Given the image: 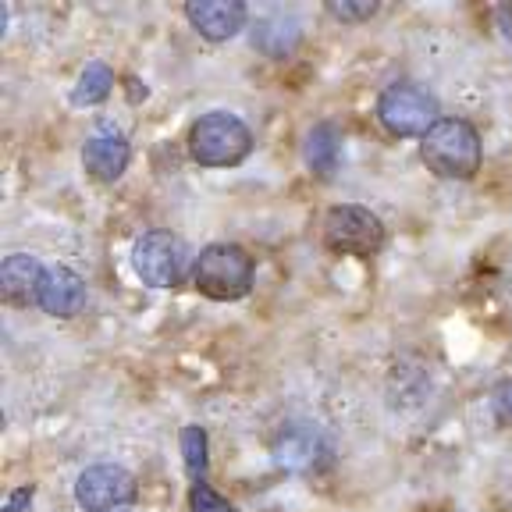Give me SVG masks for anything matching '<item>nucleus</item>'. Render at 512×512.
<instances>
[{
	"label": "nucleus",
	"mask_w": 512,
	"mask_h": 512,
	"mask_svg": "<svg viewBox=\"0 0 512 512\" xmlns=\"http://www.w3.org/2000/svg\"><path fill=\"white\" fill-rule=\"evenodd\" d=\"M420 157L438 178H473L480 171V136L463 118H441L420 139Z\"/></svg>",
	"instance_id": "f257e3e1"
},
{
	"label": "nucleus",
	"mask_w": 512,
	"mask_h": 512,
	"mask_svg": "<svg viewBox=\"0 0 512 512\" xmlns=\"http://www.w3.org/2000/svg\"><path fill=\"white\" fill-rule=\"evenodd\" d=\"M253 150V132L232 111H210L189 128V157L203 168H232Z\"/></svg>",
	"instance_id": "f03ea898"
},
{
	"label": "nucleus",
	"mask_w": 512,
	"mask_h": 512,
	"mask_svg": "<svg viewBox=\"0 0 512 512\" xmlns=\"http://www.w3.org/2000/svg\"><path fill=\"white\" fill-rule=\"evenodd\" d=\"M192 281L207 299L217 303H235L253 288V256L232 242H214L196 256Z\"/></svg>",
	"instance_id": "7ed1b4c3"
},
{
	"label": "nucleus",
	"mask_w": 512,
	"mask_h": 512,
	"mask_svg": "<svg viewBox=\"0 0 512 512\" xmlns=\"http://www.w3.org/2000/svg\"><path fill=\"white\" fill-rule=\"evenodd\" d=\"M271 456L285 473L310 477V473H320L331 466V459H335V441H331V434L324 431L317 420H285V424L274 431Z\"/></svg>",
	"instance_id": "20e7f679"
},
{
	"label": "nucleus",
	"mask_w": 512,
	"mask_h": 512,
	"mask_svg": "<svg viewBox=\"0 0 512 512\" xmlns=\"http://www.w3.org/2000/svg\"><path fill=\"white\" fill-rule=\"evenodd\" d=\"M377 121L392 136H420L424 139L438 125V100L416 82H392L377 96Z\"/></svg>",
	"instance_id": "39448f33"
},
{
	"label": "nucleus",
	"mask_w": 512,
	"mask_h": 512,
	"mask_svg": "<svg viewBox=\"0 0 512 512\" xmlns=\"http://www.w3.org/2000/svg\"><path fill=\"white\" fill-rule=\"evenodd\" d=\"M324 246L338 256H374L384 246V224L356 203H338L324 214Z\"/></svg>",
	"instance_id": "423d86ee"
},
{
	"label": "nucleus",
	"mask_w": 512,
	"mask_h": 512,
	"mask_svg": "<svg viewBox=\"0 0 512 512\" xmlns=\"http://www.w3.org/2000/svg\"><path fill=\"white\" fill-rule=\"evenodd\" d=\"M136 477L125 466L96 463L75 480V502L86 512H128L136 505Z\"/></svg>",
	"instance_id": "0eeeda50"
},
{
	"label": "nucleus",
	"mask_w": 512,
	"mask_h": 512,
	"mask_svg": "<svg viewBox=\"0 0 512 512\" xmlns=\"http://www.w3.org/2000/svg\"><path fill=\"white\" fill-rule=\"evenodd\" d=\"M132 267L150 288H175L185 274V246L168 232H146L132 246Z\"/></svg>",
	"instance_id": "6e6552de"
},
{
	"label": "nucleus",
	"mask_w": 512,
	"mask_h": 512,
	"mask_svg": "<svg viewBox=\"0 0 512 512\" xmlns=\"http://www.w3.org/2000/svg\"><path fill=\"white\" fill-rule=\"evenodd\" d=\"M128 160H132V146H128L125 132L114 125L93 128L86 146H82V164L96 182H118L125 175Z\"/></svg>",
	"instance_id": "1a4fd4ad"
},
{
	"label": "nucleus",
	"mask_w": 512,
	"mask_h": 512,
	"mask_svg": "<svg viewBox=\"0 0 512 512\" xmlns=\"http://www.w3.org/2000/svg\"><path fill=\"white\" fill-rule=\"evenodd\" d=\"M185 18L196 32H200L203 40H232L235 32L246 25L249 11L246 4L239 0H189L185 4Z\"/></svg>",
	"instance_id": "9d476101"
},
{
	"label": "nucleus",
	"mask_w": 512,
	"mask_h": 512,
	"mask_svg": "<svg viewBox=\"0 0 512 512\" xmlns=\"http://www.w3.org/2000/svg\"><path fill=\"white\" fill-rule=\"evenodd\" d=\"M36 306L50 317H75L86 306V281L72 267H47L36 292Z\"/></svg>",
	"instance_id": "9b49d317"
},
{
	"label": "nucleus",
	"mask_w": 512,
	"mask_h": 512,
	"mask_svg": "<svg viewBox=\"0 0 512 512\" xmlns=\"http://www.w3.org/2000/svg\"><path fill=\"white\" fill-rule=\"evenodd\" d=\"M47 267L29 253H11L0 267V292L11 306H29L36 303V292H40V281Z\"/></svg>",
	"instance_id": "f8f14e48"
},
{
	"label": "nucleus",
	"mask_w": 512,
	"mask_h": 512,
	"mask_svg": "<svg viewBox=\"0 0 512 512\" xmlns=\"http://www.w3.org/2000/svg\"><path fill=\"white\" fill-rule=\"evenodd\" d=\"M303 153H306V164H310L313 175L331 178L338 171V160H342V132H338L331 121H320V125L310 128Z\"/></svg>",
	"instance_id": "ddd939ff"
},
{
	"label": "nucleus",
	"mask_w": 512,
	"mask_h": 512,
	"mask_svg": "<svg viewBox=\"0 0 512 512\" xmlns=\"http://www.w3.org/2000/svg\"><path fill=\"white\" fill-rule=\"evenodd\" d=\"M303 40V29L292 15H271L260 18L253 29V47L264 50L267 57H288Z\"/></svg>",
	"instance_id": "4468645a"
},
{
	"label": "nucleus",
	"mask_w": 512,
	"mask_h": 512,
	"mask_svg": "<svg viewBox=\"0 0 512 512\" xmlns=\"http://www.w3.org/2000/svg\"><path fill=\"white\" fill-rule=\"evenodd\" d=\"M111 86H114L111 68H107L104 61H89L79 75V86H75V104H82V107L100 104V100L111 96Z\"/></svg>",
	"instance_id": "2eb2a0df"
},
{
	"label": "nucleus",
	"mask_w": 512,
	"mask_h": 512,
	"mask_svg": "<svg viewBox=\"0 0 512 512\" xmlns=\"http://www.w3.org/2000/svg\"><path fill=\"white\" fill-rule=\"evenodd\" d=\"M182 452H185V470L196 484H207V431L200 424H189L182 431Z\"/></svg>",
	"instance_id": "dca6fc26"
},
{
	"label": "nucleus",
	"mask_w": 512,
	"mask_h": 512,
	"mask_svg": "<svg viewBox=\"0 0 512 512\" xmlns=\"http://www.w3.org/2000/svg\"><path fill=\"white\" fill-rule=\"evenodd\" d=\"M328 15L338 18V22H367V18L377 15L374 0H331Z\"/></svg>",
	"instance_id": "f3484780"
},
{
	"label": "nucleus",
	"mask_w": 512,
	"mask_h": 512,
	"mask_svg": "<svg viewBox=\"0 0 512 512\" xmlns=\"http://www.w3.org/2000/svg\"><path fill=\"white\" fill-rule=\"evenodd\" d=\"M189 505H192V512H239L228 498L217 495L210 484H196L189 495Z\"/></svg>",
	"instance_id": "a211bd4d"
},
{
	"label": "nucleus",
	"mask_w": 512,
	"mask_h": 512,
	"mask_svg": "<svg viewBox=\"0 0 512 512\" xmlns=\"http://www.w3.org/2000/svg\"><path fill=\"white\" fill-rule=\"evenodd\" d=\"M491 413H495L498 424L512 427V381H502L491 392Z\"/></svg>",
	"instance_id": "6ab92c4d"
},
{
	"label": "nucleus",
	"mask_w": 512,
	"mask_h": 512,
	"mask_svg": "<svg viewBox=\"0 0 512 512\" xmlns=\"http://www.w3.org/2000/svg\"><path fill=\"white\" fill-rule=\"evenodd\" d=\"M32 495H36V488H32V484H25V488L11 491V495H8V505H4V512H29Z\"/></svg>",
	"instance_id": "aec40b11"
},
{
	"label": "nucleus",
	"mask_w": 512,
	"mask_h": 512,
	"mask_svg": "<svg viewBox=\"0 0 512 512\" xmlns=\"http://www.w3.org/2000/svg\"><path fill=\"white\" fill-rule=\"evenodd\" d=\"M495 22H498V29H502L505 40H512V4H505V8H498Z\"/></svg>",
	"instance_id": "412c9836"
}]
</instances>
